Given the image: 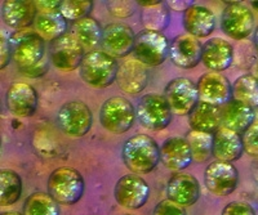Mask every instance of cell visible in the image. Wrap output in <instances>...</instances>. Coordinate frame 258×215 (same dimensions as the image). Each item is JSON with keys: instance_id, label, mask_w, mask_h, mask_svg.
<instances>
[{"instance_id": "6da1fadb", "label": "cell", "mask_w": 258, "mask_h": 215, "mask_svg": "<svg viewBox=\"0 0 258 215\" xmlns=\"http://www.w3.org/2000/svg\"><path fill=\"white\" fill-rule=\"evenodd\" d=\"M124 165L136 174L153 171L160 161V148L155 139L146 134L133 136L123 146Z\"/></svg>"}, {"instance_id": "7a4b0ae2", "label": "cell", "mask_w": 258, "mask_h": 215, "mask_svg": "<svg viewBox=\"0 0 258 215\" xmlns=\"http://www.w3.org/2000/svg\"><path fill=\"white\" fill-rule=\"evenodd\" d=\"M117 65L116 59L103 50H93L85 53L79 67L83 81L96 88H107L116 81Z\"/></svg>"}, {"instance_id": "3957f363", "label": "cell", "mask_w": 258, "mask_h": 215, "mask_svg": "<svg viewBox=\"0 0 258 215\" xmlns=\"http://www.w3.org/2000/svg\"><path fill=\"white\" fill-rule=\"evenodd\" d=\"M84 178L74 168L62 166L50 173L48 178V193L58 205H74L83 197Z\"/></svg>"}, {"instance_id": "277c9868", "label": "cell", "mask_w": 258, "mask_h": 215, "mask_svg": "<svg viewBox=\"0 0 258 215\" xmlns=\"http://www.w3.org/2000/svg\"><path fill=\"white\" fill-rule=\"evenodd\" d=\"M9 43L12 59L21 71L36 67V65L41 62L45 52L44 39L35 31L22 30L15 33L9 39Z\"/></svg>"}, {"instance_id": "5b68a950", "label": "cell", "mask_w": 258, "mask_h": 215, "mask_svg": "<svg viewBox=\"0 0 258 215\" xmlns=\"http://www.w3.org/2000/svg\"><path fill=\"white\" fill-rule=\"evenodd\" d=\"M136 118L133 104L124 97H111L102 104L100 121L102 127L112 134H124L132 128Z\"/></svg>"}, {"instance_id": "8992f818", "label": "cell", "mask_w": 258, "mask_h": 215, "mask_svg": "<svg viewBox=\"0 0 258 215\" xmlns=\"http://www.w3.org/2000/svg\"><path fill=\"white\" fill-rule=\"evenodd\" d=\"M169 48V42L163 34L144 30L136 35L133 54L142 65L156 67L167 59Z\"/></svg>"}, {"instance_id": "52a82bcc", "label": "cell", "mask_w": 258, "mask_h": 215, "mask_svg": "<svg viewBox=\"0 0 258 215\" xmlns=\"http://www.w3.org/2000/svg\"><path fill=\"white\" fill-rule=\"evenodd\" d=\"M172 110L164 95L149 93L138 100L136 115L142 127L149 130H163L172 121Z\"/></svg>"}, {"instance_id": "ba28073f", "label": "cell", "mask_w": 258, "mask_h": 215, "mask_svg": "<svg viewBox=\"0 0 258 215\" xmlns=\"http://www.w3.org/2000/svg\"><path fill=\"white\" fill-rule=\"evenodd\" d=\"M164 97L172 112L178 116H190L199 103L198 85L188 77L170 80L164 89Z\"/></svg>"}, {"instance_id": "9c48e42d", "label": "cell", "mask_w": 258, "mask_h": 215, "mask_svg": "<svg viewBox=\"0 0 258 215\" xmlns=\"http://www.w3.org/2000/svg\"><path fill=\"white\" fill-rule=\"evenodd\" d=\"M59 129L70 137H84L93 124L92 111L82 100H70L57 114Z\"/></svg>"}, {"instance_id": "30bf717a", "label": "cell", "mask_w": 258, "mask_h": 215, "mask_svg": "<svg viewBox=\"0 0 258 215\" xmlns=\"http://www.w3.org/2000/svg\"><path fill=\"white\" fill-rule=\"evenodd\" d=\"M221 29L229 38L244 40L254 29V16L250 8L241 3H229L221 16Z\"/></svg>"}, {"instance_id": "8fae6325", "label": "cell", "mask_w": 258, "mask_h": 215, "mask_svg": "<svg viewBox=\"0 0 258 215\" xmlns=\"http://www.w3.org/2000/svg\"><path fill=\"white\" fill-rule=\"evenodd\" d=\"M149 196V184L138 174H126L115 184V200L120 206L126 209H140L147 202Z\"/></svg>"}, {"instance_id": "7c38bea8", "label": "cell", "mask_w": 258, "mask_h": 215, "mask_svg": "<svg viewBox=\"0 0 258 215\" xmlns=\"http://www.w3.org/2000/svg\"><path fill=\"white\" fill-rule=\"evenodd\" d=\"M84 56V48L73 34H64L50 45V61L58 70H77L82 65Z\"/></svg>"}, {"instance_id": "4fadbf2b", "label": "cell", "mask_w": 258, "mask_h": 215, "mask_svg": "<svg viewBox=\"0 0 258 215\" xmlns=\"http://www.w3.org/2000/svg\"><path fill=\"white\" fill-rule=\"evenodd\" d=\"M238 169L232 165V162L214 161L209 164L204 173L207 189L216 196L231 194L238 187Z\"/></svg>"}, {"instance_id": "5bb4252c", "label": "cell", "mask_w": 258, "mask_h": 215, "mask_svg": "<svg viewBox=\"0 0 258 215\" xmlns=\"http://www.w3.org/2000/svg\"><path fill=\"white\" fill-rule=\"evenodd\" d=\"M197 85L200 102L222 107L231 100L232 85L229 79L223 76L221 72H207L200 76Z\"/></svg>"}, {"instance_id": "9a60e30c", "label": "cell", "mask_w": 258, "mask_h": 215, "mask_svg": "<svg viewBox=\"0 0 258 215\" xmlns=\"http://www.w3.org/2000/svg\"><path fill=\"white\" fill-rule=\"evenodd\" d=\"M135 40L136 35L132 27H129L128 25L114 22V24H109L103 29L101 47L105 53L110 54L114 58H123V57L128 56L131 52H133Z\"/></svg>"}, {"instance_id": "2e32d148", "label": "cell", "mask_w": 258, "mask_h": 215, "mask_svg": "<svg viewBox=\"0 0 258 215\" xmlns=\"http://www.w3.org/2000/svg\"><path fill=\"white\" fill-rule=\"evenodd\" d=\"M203 56V45L197 38L185 34L178 35L172 40L169 48L170 61L179 68H190L197 67L202 61Z\"/></svg>"}, {"instance_id": "e0dca14e", "label": "cell", "mask_w": 258, "mask_h": 215, "mask_svg": "<svg viewBox=\"0 0 258 215\" xmlns=\"http://www.w3.org/2000/svg\"><path fill=\"white\" fill-rule=\"evenodd\" d=\"M7 107L17 118H30L38 109V93L30 84L15 83L7 91Z\"/></svg>"}, {"instance_id": "ac0fdd59", "label": "cell", "mask_w": 258, "mask_h": 215, "mask_svg": "<svg viewBox=\"0 0 258 215\" xmlns=\"http://www.w3.org/2000/svg\"><path fill=\"white\" fill-rule=\"evenodd\" d=\"M38 7L30 0H7L2 3V17L6 25L20 31L35 24Z\"/></svg>"}, {"instance_id": "d6986e66", "label": "cell", "mask_w": 258, "mask_h": 215, "mask_svg": "<svg viewBox=\"0 0 258 215\" xmlns=\"http://www.w3.org/2000/svg\"><path fill=\"white\" fill-rule=\"evenodd\" d=\"M160 161L169 170L181 171L188 168L194 157L187 139L179 137L167 139L160 147Z\"/></svg>"}, {"instance_id": "ffe728a7", "label": "cell", "mask_w": 258, "mask_h": 215, "mask_svg": "<svg viewBox=\"0 0 258 215\" xmlns=\"http://www.w3.org/2000/svg\"><path fill=\"white\" fill-rule=\"evenodd\" d=\"M167 194L168 200L173 201L181 206H191L199 200V182L191 174L177 173L168 182Z\"/></svg>"}, {"instance_id": "44dd1931", "label": "cell", "mask_w": 258, "mask_h": 215, "mask_svg": "<svg viewBox=\"0 0 258 215\" xmlns=\"http://www.w3.org/2000/svg\"><path fill=\"white\" fill-rule=\"evenodd\" d=\"M202 62L213 72H222L234 62V47L225 39H209L203 45Z\"/></svg>"}, {"instance_id": "7402d4cb", "label": "cell", "mask_w": 258, "mask_h": 215, "mask_svg": "<svg viewBox=\"0 0 258 215\" xmlns=\"http://www.w3.org/2000/svg\"><path fill=\"white\" fill-rule=\"evenodd\" d=\"M119 88L128 94H138L149 83V72L146 66L137 59H126L119 65L116 75Z\"/></svg>"}, {"instance_id": "603a6c76", "label": "cell", "mask_w": 258, "mask_h": 215, "mask_svg": "<svg viewBox=\"0 0 258 215\" xmlns=\"http://www.w3.org/2000/svg\"><path fill=\"white\" fill-rule=\"evenodd\" d=\"M244 152L243 138L239 133L221 127L213 134V157L217 161L234 162Z\"/></svg>"}, {"instance_id": "cb8c5ba5", "label": "cell", "mask_w": 258, "mask_h": 215, "mask_svg": "<svg viewBox=\"0 0 258 215\" xmlns=\"http://www.w3.org/2000/svg\"><path fill=\"white\" fill-rule=\"evenodd\" d=\"M183 29L194 38H207L216 29V18L212 11L203 6H191L183 12Z\"/></svg>"}, {"instance_id": "d4e9b609", "label": "cell", "mask_w": 258, "mask_h": 215, "mask_svg": "<svg viewBox=\"0 0 258 215\" xmlns=\"http://www.w3.org/2000/svg\"><path fill=\"white\" fill-rule=\"evenodd\" d=\"M222 110V127L236 133H245L254 124L255 111L252 107L231 99L221 107Z\"/></svg>"}, {"instance_id": "484cf974", "label": "cell", "mask_w": 258, "mask_h": 215, "mask_svg": "<svg viewBox=\"0 0 258 215\" xmlns=\"http://www.w3.org/2000/svg\"><path fill=\"white\" fill-rule=\"evenodd\" d=\"M191 130L214 134L222 127V110L218 106L200 102L188 116Z\"/></svg>"}, {"instance_id": "4316f807", "label": "cell", "mask_w": 258, "mask_h": 215, "mask_svg": "<svg viewBox=\"0 0 258 215\" xmlns=\"http://www.w3.org/2000/svg\"><path fill=\"white\" fill-rule=\"evenodd\" d=\"M73 35L82 44L84 49L93 52L98 45L102 44L103 29L94 18L87 17L75 21L71 26Z\"/></svg>"}, {"instance_id": "83f0119b", "label": "cell", "mask_w": 258, "mask_h": 215, "mask_svg": "<svg viewBox=\"0 0 258 215\" xmlns=\"http://www.w3.org/2000/svg\"><path fill=\"white\" fill-rule=\"evenodd\" d=\"M35 33L44 40H57L66 34L68 22L59 12L57 13H38L35 20Z\"/></svg>"}, {"instance_id": "f1b7e54d", "label": "cell", "mask_w": 258, "mask_h": 215, "mask_svg": "<svg viewBox=\"0 0 258 215\" xmlns=\"http://www.w3.org/2000/svg\"><path fill=\"white\" fill-rule=\"evenodd\" d=\"M22 193V179L11 169L0 171V205L11 206L17 202Z\"/></svg>"}, {"instance_id": "f546056e", "label": "cell", "mask_w": 258, "mask_h": 215, "mask_svg": "<svg viewBox=\"0 0 258 215\" xmlns=\"http://www.w3.org/2000/svg\"><path fill=\"white\" fill-rule=\"evenodd\" d=\"M232 99L255 109L258 107V81L252 74L238 77L232 84Z\"/></svg>"}, {"instance_id": "4dcf8cb0", "label": "cell", "mask_w": 258, "mask_h": 215, "mask_svg": "<svg viewBox=\"0 0 258 215\" xmlns=\"http://www.w3.org/2000/svg\"><path fill=\"white\" fill-rule=\"evenodd\" d=\"M24 215H59L58 202L45 192H34L24 203Z\"/></svg>"}, {"instance_id": "1f68e13d", "label": "cell", "mask_w": 258, "mask_h": 215, "mask_svg": "<svg viewBox=\"0 0 258 215\" xmlns=\"http://www.w3.org/2000/svg\"><path fill=\"white\" fill-rule=\"evenodd\" d=\"M141 22L145 29L150 31L161 33L168 27L170 22L169 8L165 2H160L159 4L149 8H142Z\"/></svg>"}, {"instance_id": "d6a6232c", "label": "cell", "mask_w": 258, "mask_h": 215, "mask_svg": "<svg viewBox=\"0 0 258 215\" xmlns=\"http://www.w3.org/2000/svg\"><path fill=\"white\" fill-rule=\"evenodd\" d=\"M191 151H192L194 161H208L213 156V134L191 130L186 136Z\"/></svg>"}, {"instance_id": "836d02e7", "label": "cell", "mask_w": 258, "mask_h": 215, "mask_svg": "<svg viewBox=\"0 0 258 215\" xmlns=\"http://www.w3.org/2000/svg\"><path fill=\"white\" fill-rule=\"evenodd\" d=\"M92 9H93V2L91 0H64L61 3L59 13L66 20L75 22L89 17Z\"/></svg>"}, {"instance_id": "e575fe53", "label": "cell", "mask_w": 258, "mask_h": 215, "mask_svg": "<svg viewBox=\"0 0 258 215\" xmlns=\"http://www.w3.org/2000/svg\"><path fill=\"white\" fill-rule=\"evenodd\" d=\"M137 3L135 2H128V0H114V2H106L107 11L112 16L119 18H126L132 16L136 11Z\"/></svg>"}, {"instance_id": "d590c367", "label": "cell", "mask_w": 258, "mask_h": 215, "mask_svg": "<svg viewBox=\"0 0 258 215\" xmlns=\"http://www.w3.org/2000/svg\"><path fill=\"white\" fill-rule=\"evenodd\" d=\"M244 152L252 157H258V121L249 127L243 136Z\"/></svg>"}, {"instance_id": "8d00e7d4", "label": "cell", "mask_w": 258, "mask_h": 215, "mask_svg": "<svg viewBox=\"0 0 258 215\" xmlns=\"http://www.w3.org/2000/svg\"><path fill=\"white\" fill-rule=\"evenodd\" d=\"M221 215H257L250 203L244 201H232L227 203Z\"/></svg>"}, {"instance_id": "74e56055", "label": "cell", "mask_w": 258, "mask_h": 215, "mask_svg": "<svg viewBox=\"0 0 258 215\" xmlns=\"http://www.w3.org/2000/svg\"><path fill=\"white\" fill-rule=\"evenodd\" d=\"M153 215H186V210L173 201L163 200L156 205Z\"/></svg>"}, {"instance_id": "f35d334b", "label": "cell", "mask_w": 258, "mask_h": 215, "mask_svg": "<svg viewBox=\"0 0 258 215\" xmlns=\"http://www.w3.org/2000/svg\"><path fill=\"white\" fill-rule=\"evenodd\" d=\"M2 62H0V68H6L8 66L9 61L12 59V50H11V43L9 39L4 36V33H2Z\"/></svg>"}, {"instance_id": "ab89813d", "label": "cell", "mask_w": 258, "mask_h": 215, "mask_svg": "<svg viewBox=\"0 0 258 215\" xmlns=\"http://www.w3.org/2000/svg\"><path fill=\"white\" fill-rule=\"evenodd\" d=\"M62 2H52V0H47V2H35L36 7H38L39 13H57L59 12Z\"/></svg>"}, {"instance_id": "60d3db41", "label": "cell", "mask_w": 258, "mask_h": 215, "mask_svg": "<svg viewBox=\"0 0 258 215\" xmlns=\"http://www.w3.org/2000/svg\"><path fill=\"white\" fill-rule=\"evenodd\" d=\"M167 6L168 8L173 9V11H183V12H186V11H187L191 6H194V4L192 2H187V0H181V2L173 0V2H168Z\"/></svg>"}, {"instance_id": "b9f144b4", "label": "cell", "mask_w": 258, "mask_h": 215, "mask_svg": "<svg viewBox=\"0 0 258 215\" xmlns=\"http://www.w3.org/2000/svg\"><path fill=\"white\" fill-rule=\"evenodd\" d=\"M160 2H138V6L142 7V8H149V7H153V6H156V4H159Z\"/></svg>"}, {"instance_id": "7bdbcfd3", "label": "cell", "mask_w": 258, "mask_h": 215, "mask_svg": "<svg viewBox=\"0 0 258 215\" xmlns=\"http://www.w3.org/2000/svg\"><path fill=\"white\" fill-rule=\"evenodd\" d=\"M253 44H254L255 49L258 50V26L255 27L254 34H253Z\"/></svg>"}, {"instance_id": "ee69618b", "label": "cell", "mask_w": 258, "mask_h": 215, "mask_svg": "<svg viewBox=\"0 0 258 215\" xmlns=\"http://www.w3.org/2000/svg\"><path fill=\"white\" fill-rule=\"evenodd\" d=\"M252 75L255 77V80L258 81V63L254 66V67H253V74Z\"/></svg>"}, {"instance_id": "f6af8a7d", "label": "cell", "mask_w": 258, "mask_h": 215, "mask_svg": "<svg viewBox=\"0 0 258 215\" xmlns=\"http://www.w3.org/2000/svg\"><path fill=\"white\" fill-rule=\"evenodd\" d=\"M2 215H24V214H18L16 211H6V212H2Z\"/></svg>"}, {"instance_id": "bcb514c9", "label": "cell", "mask_w": 258, "mask_h": 215, "mask_svg": "<svg viewBox=\"0 0 258 215\" xmlns=\"http://www.w3.org/2000/svg\"><path fill=\"white\" fill-rule=\"evenodd\" d=\"M250 4H252V8L258 12V2H252V3H250Z\"/></svg>"}, {"instance_id": "7dc6e473", "label": "cell", "mask_w": 258, "mask_h": 215, "mask_svg": "<svg viewBox=\"0 0 258 215\" xmlns=\"http://www.w3.org/2000/svg\"><path fill=\"white\" fill-rule=\"evenodd\" d=\"M124 215H131V214H124Z\"/></svg>"}]
</instances>
